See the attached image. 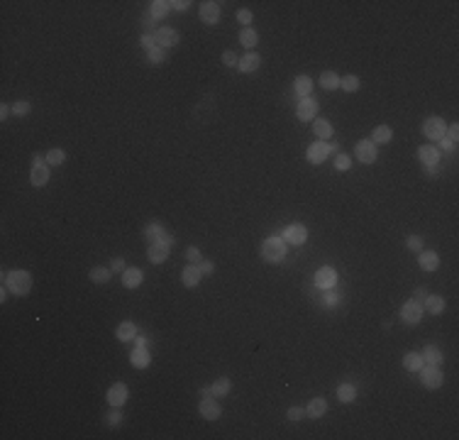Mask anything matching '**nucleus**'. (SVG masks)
I'll return each mask as SVG.
<instances>
[{
  "label": "nucleus",
  "mask_w": 459,
  "mask_h": 440,
  "mask_svg": "<svg viewBox=\"0 0 459 440\" xmlns=\"http://www.w3.org/2000/svg\"><path fill=\"white\" fill-rule=\"evenodd\" d=\"M2 276H5V286H7L12 294H17V296L30 294V289H32V276H30V271H25V269H15V271L2 274Z\"/></svg>",
  "instance_id": "obj_1"
},
{
  "label": "nucleus",
  "mask_w": 459,
  "mask_h": 440,
  "mask_svg": "<svg viewBox=\"0 0 459 440\" xmlns=\"http://www.w3.org/2000/svg\"><path fill=\"white\" fill-rule=\"evenodd\" d=\"M262 254L266 262H281L286 257V240L283 237H269V240H264Z\"/></svg>",
  "instance_id": "obj_2"
},
{
  "label": "nucleus",
  "mask_w": 459,
  "mask_h": 440,
  "mask_svg": "<svg viewBox=\"0 0 459 440\" xmlns=\"http://www.w3.org/2000/svg\"><path fill=\"white\" fill-rule=\"evenodd\" d=\"M420 381H423L428 389H440L442 381H445V377H442L440 367H435V365H425V367H420Z\"/></svg>",
  "instance_id": "obj_3"
},
{
  "label": "nucleus",
  "mask_w": 459,
  "mask_h": 440,
  "mask_svg": "<svg viewBox=\"0 0 459 440\" xmlns=\"http://www.w3.org/2000/svg\"><path fill=\"white\" fill-rule=\"evenodd\" d=\"M423 132H425V137H430V139H442L445 137V132H447V123L442 120V118H428L425 120V125H423Z\"/></svg>",
  "instance_id": "obj_4"
},
{
  "label": "nucleus",
  "mask_w": 459,
  "mask_h": 440,
  "mask_svg": "<svg viewBox=\"0 0 459 440\" xmlns=\"http://www.w3.org/2000/svg\"><path fill=\"white\" fill-rule=\"evenodd\" d=\"M354 154H357V159H359V162H364V164H371V162H376V144H374V142H367V139H362V142H357V147H354Z\"/></svg>",
  "instance_id": "obj_5"
},
{
  "label": "nucleus",
  "mask_w": 459,
  "mask_h": 440,
  "mask_svg": "<svg viewBox=\"0 0 459 440\" xmlns=\"http://www.w3.org/2000/svg\"><path fill=\"white\" fill-rule=\"evenodd\" d=\"M400 318H403V323H408V325H418L420 318H423V306L415 304V301H408V304L400 308Z\"/></svg>",
  "instance_id": "obj_6"
},
{
  "label": "nucleus",
  "mask_w": 459,
  "mask_h": 440,
  "mask_svg": "<svg viewBox=\"0 0 459 440\" xmlns=\"http://www.w3.org/2000/svg\"><path fill=\"white\" fill-rule=\"evenodd\" d=\"M198 411H200V416H203L205 421H217V418H220V413H222L220 404H217V401H213L210 396H205V399L200 401Z\"/></svg>",
  "instance_id": "obj_7"
},
{
  "label": "nucleus",
  "mask_w": 459,
  "mask_h": 440,
  "mask_svg": "<svg viewBox=\"0 0 459 440\" xmlns=\"http://www.w3.org/2000/svg\"><path fill=\"white\" fill-rule=\"evenodd\" d=\"M127 384H122V381H118V384H113L110 389H108V401H110V406H122L125 401H127Z\"/></svg>",
  "instance_id": "obj_8"
},
{
  "label": "nucleus",
  "mask_w": 459,
  "mask_h": 440,
  "mask_svg": "<svg viewBox=\"0 0 459 440\" xmlns=\"http://www.w3.org/2000/svg\"><path fill=\"white\" fill-rule=\"evenodd\" d=\"M315 113H318V103H315L310 96H308V98H301V103H298V108H296V115H298L301 120H313Z\"/></svg>",
  "instance_id": "obj_9"
},
{
  "label": "nucleus",
  "mask_w": 459,
  "mask_h": 440,
  "mask_svg": "<svg viewBox=\"0 0 459 440\" xmlns=\"http://www.w3.org/2000/svg\"><path fill=\"white\" fill-rule=\"evenodd\" d=\"M283 240H288L291 245H303L308 240V230L303 225H288L283 230Z\"/></svg>",
  "instance_id": "obj_10"
},
{
  "label": "nucleus",
  "mask_w": 459,
  "mask_h": 440,
  "mask_svg": "<svg viewBox=\"0 0 459 440\" xmlns=\"http://www.w3.org/2000/svg\"><path fill=\"white\" fill-rule=\"evenodd\" d=\"M315 284H318L320 289H332V286L337 284V274H335V269H332V267H320L318 274H315Z\"/></svg>",
  "instance_id": "obj_11"
},
{
  "label": "nucleus",
  "mask_w": 459,
  "mask_h": 440,
  "mask_svg": "<svg viewBox=\"0 0 459 440\" xmlns=\"http://www.w3.org/2000/svg\"><path fill=\"white\" fill-rule=\"evenodd\" d=\"M200 20L205 25H215L220 20V5L217 2H200Z\"/></svg>",
  "instance_id": "obj_12"
},
{
  "label": "nucleus",
  "mask_w": 459,
  "mask_h": 440,
  "mask_svg": "<svg viewBox=\"0 0 459 440\" xmlns=\"http://www.w3.org/2000/svg\"><path fill=\"white\" fill-rule=\"evenodd\" d=\"M154 39H156L159 47H174V44L179 42V32L171 30V27H161V30H156Z\"/></svg>",
  "instance_id": "obj_13"
},
{
  "label": "nucleus",
  "mask_w": 459,
  "mask_h": 440,
  "mask_svg": "<svg viewBox=\"0 0 459 440\" xmlns=\"http://www.w3.org/2000/svg\"><path fill=\"white\" fill-rule=\"evenodd\" d=\"M328 144L325 142H315V144H310L308 147V162H313V164H320V162H325L328 159Z\"/></svg>",
  "instance_id": "obj_14"
},
{
  "label": "nucleus",
  "mask_w": 459,
  "mask_h": 440,
  "mask_svg": "<svg viewBox=\"0 0 459 440\" xmlns=\"http://www.w3.org/2000/svg\"><path fill=\"white\" fill-rule=\"evenodd\" d=\"M200 269H198V264H188L184 271H181V281H184V286H188V289H193V286H198V281H200Z\"/></svg>",
  "instance_id": "obj_15"
},
{
  "label": "nucleus",
  "mask_w": 459,
  "mask_h": 440,
  "mask_svg": "<svg viewBox=\"0 0 459 440\" xmlns=\"http://www.w3.org/2000/svg\"><path fill=\"white\" fill-rule=\"evenodd\" d=\"M30 181H32L34 186H44V184L49 181V167H47V164H32Z\"/></svg>",
  "instance_id": "obj_16"
},
{
  "label": "nucleus",
  "mask_w": 459,
  "mask_h": 440,
  "mask_svg": "<svg viewBox=\"0 0 459 440\" xmlns=\"http://www.w3.org/2000/svg\"><path fill=\"white\" fill-rule=\"evenodd\" d=\"M259 64H262V59H259V54L249 52L247 57H242V59L237 62V68H240L242 73H252V71H257V68H259Z\"/></svg>",
  "instance_id": "obj_17"
},
{
  "label": "nucleus",
  "mask_w": 459,
  "mask_h": 440,
  "mask_svg": "<svg viewBox=\"0 0 459 440\" xmlns=\"http://www.w3.org/2000/svg\"><path fill=\"white\" fill-rule=\"evenodd\" d=\"M166 254H169V247H166V245H161V242H152V245H149V250H147L149 262H154V264H161V262L166 259Z\"/></svg>",
  "instance_id": "obj_18"
},
{
  "label": "nucleus",
  "mask_w": 459,
  "mask_h": 440,
  "mask_svg": "<svg viewBox=\"0 0 459 440\" xmlns=\"http://www.w3.org/2000/svg\"><path fill=\"white\" fill-rule=\"evenodd\" d=\"M418 157H420V162H423L425 167H430V164H437V162H440V152H437L435 147H430V144H423V147L418 149Z\"/></svg>",
  "instance_id": "obj_19"
},
{
  "label": "nucleus",
  "mask_w": 459,
  "mask_h": 440,
  "mask_svg": "<svg viewBox=\"0 0 459 440\" xmlns=\"http://www.w3.org/2000/svg\"><path fill=\"white\" fill-rule=\"evenodd\" d=\"M420 357H423V362H425V365H435V367H440V362L445 360L437 345H428V347H425V352H423Z\"/></svg>",
  "instance_id": "obj_20"
},
{
  "label": "nucleus",
  "mask_w": 459,
  "mask_h": 440,
  "mask_svg": "<svg viewBox=\"0 0 459 440\" xmlns=\"http://www.w3.org/2000/svg\"><path fill=\"white\" fill-rule=\"evenodd\" d=\"M306 413H308L310 418H320V416H325V413H328V401H325V399H313V401L308 404Z\"/></svg>",
  "instance_id": "obj_21"
},
{
  "label": "nucleus",
  "mask_w": 459,
  "mask_h": 440,
  "mask_svg": "<svg viewBox=\"0 0 459 440\" xmlns=\"http://www.w3.org/2000/svg\"><path fill=\"white\" fill-rule=\"evenodd\" d=\"M425 311L432 315H440L442 311H445V299L442 296H425Z\"/></svg>",
  "instance_id": "obj_22"
},
{
  "label": "nucleus",
  "mask_w": 459,
  "mask_h": 440,
  "mask_svg": "<svg viewBox=\"0 0 459 440\" xmlns=\"http://www.w3.org/2000/svg\"><path fill=\"white\" fill-rule=\"evenodd\" d=\"M122 284H125L127 289H137V286L142 284V271H139L137 267L125 269V271H122Z\"/></svg>",
  "instance_id": "obj_23"
},
{
  "label": "nucleus",
  "mask_w": 459,
  "mask_h": 440,
  "mask_svg": "<svg viewBox=\"0 0 459 440\" xmlns=\"http://www.w3.org/2000/svg\"><path fill=\"white\" fill-rule=\"evenodd\" d=\"M293 88H296V93H298L301 98H308L310 91H313V81H310V76H298V78L293 81Z\"/></svg>",
  "instance_id": "obj_24"
},
{
  "label": "nucleus",
  "mask_w": 459,
  "mask_h": 440,
  "mask_svg": "<svg viewBox=\"0 0 459 440\" xmlns=\"http://www.w3.org/2000/svg\"><path fill=\"white\" fill-rule=\"evenodd\" d=\"M420 267L425 269V271H435L437 267H440V257L435 254V252H420Z\"/></svg>",
  "instance_id": "obj_25"
},
{
  "label": "nucleus",
  "mask_w": 459,
  "mask_h": 440,
  "mask_svg": "<svg viewBox=\"0 0 459 440\" xmlns=\"http://www.w3.org/2000/svg\"><path fill=\"white\" fill-rule=\"evenodd\" d=\"M149 352H147V347H137L134 352L130 355V362L134 365V367H139V370H144L147 365H149Z\"/></svg>",
  "instance_id": "obj_26"
},
{
  "label": "nucleus",
  "mask_w": 459,
  "mask_h": 440,
  "mask_svg": "<svg viewBox=\"0 0 459 440\" xmlns=\"http://www.w3.org/2000/svg\"><path fill=\"white\" fill-rule=\"evenodd\" d=\"M391 137H394V132H391V127L381 125L374 130V135H371V142L374 144H386V142H391Z\"/></svg>",
  "instance_id": "obj_27"
},
{
  "label": "nucleus",
  "mask_w": 459,
  "mask_h": 440,
  "mask_svg": "<svg viewBox=\"0 0 459 440\" xmlns=\"http://www.w3.org/2000/svg\"><path fill=\"white\" fill-rule=\"evenodd\" d=\"M337 399L344 401V404H352V401L357 399V389H354L352 384H339V389H337Z\"/></svg>",
  "instance_id": "obj_28"
},
{
  "label": "nucleus",
  "mask_w": 459,
  "mask_h": 440,
  "mask_svg": "<svg viewBox=\"0 0 459 440\" xmlns=\"http://www.w3.org/2000/svg\"><path fill=\"white\" fill-rule=\"evenodd\" d=\"M115 335H118V340L127 342V340H132V338L137 335V328L132 325L130 320H127V323H120V325H118V333H115Z\"/></svg>",
  "instance_id": "obj_29"
},
{
  "label": "nucleus",
  "mask_w": 459,
  "mask_h": 440,
  "mask_svg": "<svg viewBox=\"0 0 459 440\" xmlns=\"http://www.w3.org/2000/svg\"><path fill=\"white\" fill-rule=\"evenodd\" d=\"M257 39H259V37H257V32H254L252 27H245V30L240 32V44L247 47V49H252V47L257 44Z\"/></svg>",
  "instance_id": "obj_30"
},
{
  "label": "nucleus",
  "mask_w": 459,
  "mask_h": 440,
  "mask_svg": "<svg viewBox=\"0 0 459 440\" xmlns=\"http://www.w3.org/2000/svg\"><path fill=\"white\" fill-rule=\"evenodd\" d=\"M403 365H405V370H410V372H418V370L423 367V357H420L418 352H408V355L403 357Z\"/></svg>",
  "instance_id": "obj_31"
},
{
  "label": "nucleus",
  "mask_w": 459,
  "mask_h": 440,
  "mask_svg": "<svg viewBox=\"0 0 459 440\" xmlns=\"http://www.w3.org/2000/svg\"><path fill=\"white\" fill-rule=\"evenodd\" d=\"M320 83H323L325 91H335V88L339 86V76H337L335 71H325V73L320 76Z\"/></svg>",
  "instance_id": "obj_32"
},
{
  "label": "nucleus",
  "mask_w": 459,
  "mask_h": 440,
  "mask_svg": "<svg viewBox=\"0 0 459 440\" xmlns=\"http://www.w3.org/2000/svg\"><path fill=\"white\" fill-rule=\"evenodd\" d=\"M91 279H93V284H105L110 279V269L108 267H93L91 269Z\"/></svg>",
  "instance_id": "obj_33"
},
{
  "label": "nucleus",
  "mask_w": 459,
  "mask_h": 440,
  "mask_svg": "<svg viewBox=\"0 0 459 440\" xmlns=\"http://www.w3.org/2000/svg\"><path fill=\"white\" fill-rule=\"evenodd\" d=\"M230 379H217L213 386H210V391H213V396H225V394H230Z\"/></svg>",
  "instance_id": "obj_34"
},
{
  "label": "nucleus",
  "mask_w": 459,
  "mask_h": 440,
  "mask_svg": "<svg viewBox=\"0 0 459 440\" xmlns=\"http://www.w3.org/2000/svg\"><path fill=\"white\" fill-rule=\"evenodd\" d=\"M169 5H171V2H164V0H156V2H152V7H149L152 17H164V15L169 12Z\"/></svg>",
  "instance_id": "obj_35"
},
{
  "label": "nucleus",
  "mask_w": 459,
  "mask_h": 440,
  "mask_svg": "<svg viewBox=\"0 0 459 440\" xmlns=\"http://www.w3.org/2000/svg\"><path fill=\"white\" fill-rule=\"evenodd\" d=\"M313 127H315V135H318L320 139H328L330 135H332V125H330L328 120H318Z\"/></svg>",
  "instance_id": "obj_36"
},
{
  "label": "nucleus",
  "mask_w": 459,
  "mask_h": 440,
  "mask_svg": "<svg viewBox=\"0 0 459 440\" xmlns=\"http://www.w3.org/2000/svg\"><path fill=\"white\" fill-rule=\"evenodd\" d=\"M339 86H342L344 91L354 93V91L359 88V78H357V76H344V78H339Z\"/></svg>",
  "instance_id": "obj_37"
},
{
  "label": "nucleus",
  "mask_w": 459,
  "mask_h": 440,
  "mask_svg": "<svg viewBox=\"0 0 459 440\" xmlns=\"http://www.w3.org/2000/svg\"><path fill=\"white\" fill-rule=\"evenodd\" d=\"M64 159H66L64 149H49V152H47V162H49V164H64Z\"/></svg>",
  "instance_id": "obj_38"
},
{
  "label": "nucleus",
  "mask_w": 459,
  "mask_h": 440,
  "mask_svg": "<svg viewBox=\"0 0 459 440\" xmlns=\"http://www.w3.org/2000/svg\"><path fill=\"white\" fill-rule=\"evenodd\" d=\"M349 167H352L349 154H337V157H335V169H337V171H347Z\"/></svg>",
  "instance_id": "obj_39"
},
{
  "label": "nucleus",
  "mask_w": 459,
  "mask_h": 440,
  "mask_svg": "<svg viewBox=\"0 0 459 440\" xmlns=\"http://www.w3.org/2000/svg\"><path fill=\"white\" fill-rule=\"evenodd\" d=\"M144 233H147V237H152V240L156 242V237L164 233V228H161V225H156V223H152V225H147V228H144Z\"/></svg>",
  "instance_id": "obj_40"
},
{
  "label": "nucleus",
  "mask_w": 459,
  "mask_h": 440,
  "mask_svg": "<svg viewBox=\"0 0 459 440\" xmlns=\"http://www.w3.org/2000/svg\"><path fill=\"white\" fill-rule=\"evenodd\" d=\"M147 57H149V64H161L164 62V49H161V47H154L152 52H147Z\"/></svg>",
  "instance_id": "obj_41"
},
{
  "label": "nucleus",
  "mask_w": 459,
  "mask_h": 440,
  "mask_svg": "<svg viewBox=\"0 0 459 440\" xmlns=\"http://www.w3.org/2000/svg\"><path fill=\"white\" fill-rule=\"evenodd\" d=\"M12 113H15V115H27V113H30V103H27V101H17V103L12 105Z\"/></svg>",
  "instance_id": "obj_42"
},
{
  "label": "nucleus",
  "mask_w": 459,
  "mask_h": 440,
  "mask_svg": "<svg viewBox=\"0 0 459 440\" xmlns=\"http://www.w3.org/2000/svg\"><path fill=\"white\" fill-rule=\"evenodd\" d=\"M303 416H308V413H306V408H298V406L288 408V421H301Z\"/></svg>",
  "instance_id": "obj_43"
},
{
  "label": "nucleus",
  "mask_w": 459,
  "mask_h": 440,
  "mask_svg": "<svg viewBox=\"0 0 459 440\" xmlns=\"http://www.w3.org/2000/svg\"><path fill=\"white\" fill-rule=\"evenodd\" d=\"M186 257L191 259V264H198V262H200V250H198V247H188V250H186Z\"/></svg>",
  "instance_id": "obj_44"
},
{
  "label": "nucleus",
  "mask_w": 459,
  "mask_h": 440,
  "mask_svg": "<svg viewBox=\"0 0 459 440\" xmlns=\"http://www.w3.org/2000/svg\"><path fill=\"white\" fill-rule=\"evenodd\" d=\"M142 47H144L147 52H152V49L156 47V39H154V37H149V34H144V37H142Z\"/></svg>",
  "instance_id": "obj_45"
},
{
  "label": "nucleus",
  "mask_w": 459,
  "mask_h": 440,
  "mask_svg": "<svg viewBox=\"0 0 459 440\" xmlns=\"http://www.w3.org/2000/svg\"><path fill=\"white\" fill-rule=\"evenodd\" d=\"M408 247H410V250H415V252H418L420 247H423V240H420L418 235H410V237H408Z\"/></svg>",
  "instance_id": "obj_46"
},
{
  "label": "nucleus",
  "mask_w": 459,
  "mask_h": 440,
  "mask_svg": "<svg viewBox=\"0 0 459 440\" xmlns=\"http://www.w3.org/2000/svg\"><path fill=\"white\" fill-rule=\"evenodd\" d=\"M237 20H240L242 25H249V22H252V12H249V10H240V12H237Z\"/></svg>",
  "instance_id": "obj_47"
},
{
  "label": "nucleus",
  "mask_w": 459,
  "mask_h": 440,
  "mask_svg": "<svg viewBox=\"0 0 459 440\" xmlns=\"http://www.w3.org/2000/svg\"><path fill=\"white\" fill-rule=\"evenodd\" d=\"M156 242H161V245H166V247H171V245H174V237H171V235H169V233L164 230V233H161V235L156 237Z\"/></svg>",
  "instance_id": "obj_48"
},
{
  "label": "nucleus",
  "mask_w": 459,
  "mask_h": 440,
  "mask_svg": "<svg viewBox=\"0 0 459 440\" xmlns=\"http://www.w3.org/2000/svg\"><path fill=\"white\" fill-rule=\"evenodd\" d=\"M445 135H447V139H450V142L455 144V142H457V137H459V127H457V125H452L450 130H447V132H445Z\"/></svg>",
  "instance_id": "obj_49"
},
{
  "label": "nucleus",
  "mask_w": 459,
  "mask_h": 440,
  "mask_svg": "<svg viewBox=\"0 0 459 440\" xmlns=\"http://www.w3.org/2000/svg\"><path fill=\"white\" fill-rule=\"evenodd\" d=\"M198 269H200V274H213V269H215V267H213V262H200V264H198Z\"/></svg>",
  "instance_id": "obj_50"
},
{
  "label": "nucleus",
  "mask_w": 459,
  "mask_h": 440,
  "mask_svg": "<svg viewBox=\"0 0 459 440\" xmlns=\"http://www.w3.org/2000/svg\"><path fill=\"white\" fill-rule=\"evenodd\" d=\"M425 296H428V294H425V289H415V294H413V301L423 306V301H425Z\"/></svg>",
  "instance_id": "obj_51"
},
{
  "label": "nucleus",
  "mask_w": 459,
  "mask_h": 440,
  "mask_svg": "<svg viewBox=\"0 0 459 440\" xmlns=\"http://www.w3.org/2000/svg\"><path fill=\"white\" fill-rule=\"evenodd\" d=\"M222 62L227 64V66H235V64H237V57H235L232 52H225V54H222Z\"/></svg>",
  "instance_id": "obj_52"
},
{
  "label": "nucleus",
  "mask_w": 459,
  "mask_h": 440,
  "mask_svg": "<svg viewBox=\"0 0 459 440\" xmlns=\"http://www.w3.org/2000/svg\"><path fill=\"white\" fill-rule=\"evenodd\" d=\"M337 299H339V296H335V294H325V301H323V304H325L328 308H332V306H337Z\"/></svg>",
  "instance_id": "obj_53"
},
{
  "label": "nucleus",
  "mask_w": 459,
  "mask_h": 440,
  "mask_svg": "<svg viewBox=\"0 0 459 440\" xmlns=\"http://www.w3.org/2000/svg\"><path fill=\"white\" fill-rule=\"evenodd\" d=\"M440 142V149H445V152H450V149H455V144L447 139V137H442V139H437Z\"/></svg>",
  "instance_id": "obj_54"
},
{
  "label": "nucleus",
  "mask_w": 459,
  "mask_h": 440,
  "mask_svg": "<svg viewBox=\"0 0 459 440\" xmlns=\"http://www.w3.org/2000/svg\"><path fill=\"white\" fill-rule=\"evenodd\" d=\"M113 271H125V259H113Z\"/></svg>",
  "instance_id": "obj_55"
},
{
  "label": "nucleus",
  "mask_w": 459,
  "mask_h": 440,
  "mask_svg": "<svg viewBox=\"0 0 459 440\" xmlns=\"http://www.w3.org/2000/svg\"><path fill=\"white\" fill-rule=\"evenodd\" d=\"M171 5H174V10H179V12H184V10H186V7H188L191 2H186V0H176V2H171Z\"/></svg>",
  "instance_id": "obj_56"
},
{
  "label": "nucleus",
  "mask_w": 459,
  "mask_h": 440,
  "mask_svg": "<svg viewBox=\"0 0 459 440\" xmlns=\"http://www.w3.org/2000/svg\"><path fill=\"white\" fill-rule=\"evenodd\" d=\"M108 423H110V426H118V423H120V413H118V411H113V413L108 416Z\"/></svg>",
  "instance_id": "obj_57"
},
{
  "label": "nucleus",
  "mask_w": 459,
  "mask_h": 440,
  "mask_svg": "<svg viewBox=\"0 0 459 440\" xmlns=\"http://www.w3.org/2000/svg\"><path fill=\"white\" fill-rule=\"evenodd\" d=\"M134 345H137V347H147V338H144V335L134 338Z\"/></svg>",
  "instance_id": "obj_58"
},
{
  "label": "nucleus",
  "mask_w": 459,
  "mask_h": 440,
  "mask_svg": "<svg viewBox=\"0 0 459 440\" xmlns=\"http://www.w3.org/2000/svg\"><path fill=\"white\" fill-rule=\"evenodd\" d=\"M437 171H440L437 164H430V167H428V174H430V176H437Z\"/></svg>",
  "instance_id": "obj_59"
},
{
  "label": "nucleus",
  "mask_w": 459,
  "mask_h": 440,
  "mask_svg": "<svg viewBox=\"0 0 459 440\" xmlns=\"http://www.w3.org/2000/svg\"><path fill=\"white\" fill-rule=\"evenodd\" d=\"M7 115H10V108H7V105H2V108H0V118H2V120H5V118H7Z\"/></svg>",
  "instance_id": "obj_60"
}]
</instances>
